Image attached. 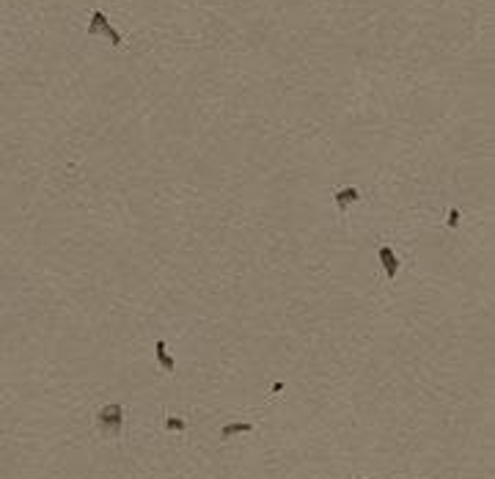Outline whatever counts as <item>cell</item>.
<instances>
[{
	"label": "cell",
	"mask_w": 495,
	"mask_h": 479,
	"mask_svg": "<svg viewBox=\"0 0 495 479\" xmlns=\"http://www.w3.org/2000/svg\"><path fill=\"white\" fill-rule=\"evenodd\" d=\"M97 424L105 435H113V438H121L124 433V408L118 402L105 405L102 410L97 413Z\"/></svg>",
	"instance_id": "1"
},
{
	"label": "cell",
	"mask_w": 495,
	"mask_h": 479,
	"mask_svg": "<svg viewBox=\"0 0 495 479\" xmlns=\"http://www.w3.org/2000/svg\"><path fill=\"white\" fill-rule=\"evenodd\" d=\"M283 391V383H272V394H281Z\"/></svg>",
	"instance_id": "9"
},
{
	"label": "cell",
	"mask_w": 495,
	"mask_h": 479,
	"mask_svg": "<svg viewBox=\"0 0 495 479\" xmlns=\"http://www.w3.org/2000/svg\"><path fill=\"white\" fill-rule=\"evenodd\" d=\"M105 25H108V17H105V11H102V8H97V11L91 14V25H88V31H85V36H91V39H94V36H99Z\"/></svg>",
	"instance_id": "5"
},
{
	"label": "cell",
	"mask_w": 495,
	"mask_h": 479,
	"mask_svg": "<svg viewBox=\"0 0 495 479\" xmlns=\"http://www.w3.org/2000/svg\"><path fill=\"white\" fill-rule=\"evenodd\" d=\"M154 352H157V361H160L162 372H174V369H176L174 358L168 355V347H165V342H157V345H154Z\"/></svg>",
	"instance_id": "6"
},
{
	"label": "cell",
	"mask_w": 495,
	"mask_h": 479,
	"mask_svg": "<svg viewBox=\"0 0 495 479\" xmlns=\"http://www.w3.org/2000/svg\"><path fill=\"white\" fill-rule=\"evenodd\" d=\"M187 424H185V419H179V416H168L165 419V430H174V433H182Z\"/></svg>",
	"instance_id": "7"
},
{
	"label": "cell",
	"mask_w": 495,
	"mask_h": 479,
	"mask_svg": "<svg viewBox=\"0 0 495 479\" xmlns=\"http://www.w3.org/2000/svg\"><path fill=\"white\" fill-rule=\"evenodd\" d=\"M457 226H459V210L451 207L449 210V229H457Z\"/></svg>",
	"instance_id": "8"
},
{
	"label": "cell",
	"mask_w": 495,
	"mask_h": 479,
	"mask_svg": "<svg viewBox=\"0 0 495 479\" xmlns=\"http://www.w3.org/2000/svg\"><path fill=\"white\" fill-rule=\"evenodd\" d=\"M355 479H363V477H355Z\"/></svg>",
	"instance_id": "10"
},
{
	"label": "cell",
	"mask_w": 495,
	"mask_h": 479,
	"mask_svg": "<svg viewBox=\"0 0 495 479\" xmlns=\"http://www.w3.org/2000/svg\"><path fill=\"white\" fill-rule=\"evenodd\" d=\"M360 190L358 187H341V190H336V207H339V212H347L349 204H358L360 201Z\"/></svg>",
	"instance_id": "3"
},
{
	"label": "cell",
	"mask_w": 495,
	"mask_h": 479,
	"mask_svg": "<svg viewBox=\"0 0 495 479\" xmlns=\"http://www.w3.org/2000/svg\"><path fill=\"white\" fill-rule=\"evenodd\" d=\"M377 256H380V262H382V270H385L388 281H393L396 273H399V259H396V254L391 251V245H380Z\"/></svg>",
	"instance_id": "2"
},
{
	"label": "cell",
	"mask_w": 495,
	"mask_h": 479,
	"mask_svg": "<svg viewBox=\"0 0 495 479\" xmlns=\"http://www.w3.org/2000/svg\"><path fill=\"white\" fill-rule=\"evenodd\" d=\"M253 424L251 422H231V424H223V430H220V438L223 441H228V438H234V435H239V433H253Z\"/></svg>",
	"instance_id": "4"
}]
</instances>
